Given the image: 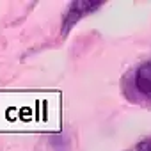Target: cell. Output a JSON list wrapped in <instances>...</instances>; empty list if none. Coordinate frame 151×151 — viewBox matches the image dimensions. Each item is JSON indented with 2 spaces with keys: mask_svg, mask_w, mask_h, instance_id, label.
Instances as JSON below:
<instances>
[{
  "mask_svg": "<svg viewBox=\"0 0 151 151\" xmlns=\"http://www.w3.org/2000/svg\"><path fill=\"white\" fill-rule=\"evenodd\" d=\"M121 93L128 103L151 109V57L123 75Z\"/></svg>",
  "mask_w": 151,
  "mask_h": 151,
  "instance_id": "cell-1",
  "label": "cell"
},
{
  "mask_svg": "<svg viewBox=\"0 0 151 151\" xmlns=\"http://www.w3.org/2000/svg\"><path fill=\"white\" fill-rule=\"evenodd\" d=\"M135 151H151V137L140 140V142L135 146Z\"/></svg>",
  "mask_w": 151,
  "mask_h": 151,
  "instance_id": "cell-2",
  "label": "cell"
}]
</instances>
